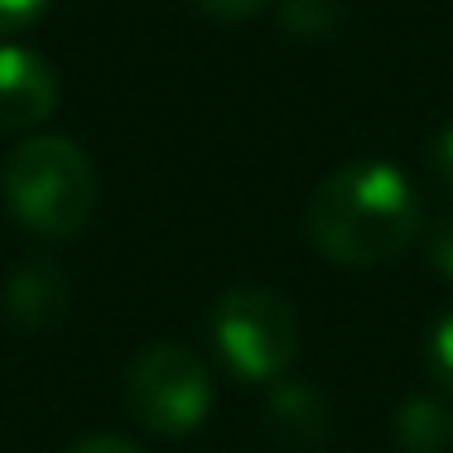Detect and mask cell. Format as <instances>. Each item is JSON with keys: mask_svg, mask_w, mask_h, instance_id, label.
<instances>
[{"mask_svg": "<svg viewBox=\"0 0 453 453\" xmlns=\"http://www.w3.org/2000/svg\"><path fill=\"white\" fill-rule=\"evenodd\" d=\"M304 232L333 265H386L419 236L415 183L391 159H352L309 193Z\"/></svg>", "mask_w": 453, "mask_h": 453, "instance_id": "1", "label": "cell"}, {"mask_svg": "<svg viewBox=\"0 0 453 453\" xmlns=\"http://www.w3.org/2000/svg\"><path fill=\"white\" fill-rule=\"evenodd\" d=\"M5 203L35 236H78L96 208V174L78 140L35 135L5 159Z\"/></svg>", "mask_w": 453, "mask_h": 453, "instance_id": "2", "label": "cell"}, {"mask_svg": "<svg viewBox=\"0 0 453 453\" xmlns=\"http://www.w3.org/2000/svg\"><path fill=\"white\" fill-rule=\"evenodd\" d=\"M212 342L218 357L226 362V372L246 386H265L280 381L289 372L299 352V323L295 309L271 289L256 285H236L212 304Z\"/></svg>", "mask_w": 453, "mask_h": 453, "instance_id": "3", "label": "cell"}, {"mask_svg": "<svg viewBox=\"0 0 453 453\" xmlns=\"http://www.w3.org/2000/svg\"><path fill=\"white\" fill-rule=\"evenodd\" d=\"M126 405L140 425L165 439L193 434L212 410V376L179 342H150L126 372Z\"/></svg>", "mask_w": 453, "mask_h": 453, "instance_id": "4", "label": "cell"}, {"mask_svg": "<svg viewBox=\"0 0 453 453\" xmlns=\"http://www.w3.org/2000/svg\"><path fill=\"white\" fill-rule=\"evenodd\" d=\"M58 111V73L44 53L0 44V131H29Z\"/></svg>", "mask_w": 453, "mask_h": 453, "instance_id": "5", "label": "cell"}, {"mask_svg": "<svg viewBox=\"0 0 453 453\" xmlns=\"http://www.w3.org/2000/svg\"><path fill=\"white\" fill-rule=\"evenodd\" d=\"M63 309V275L53 271V261H25L10 275L5 289V314L25 328H39Z\"/></svg>", "mask_w": 453, "mask_h": 453, "instance_id": "6", "label": "cell"}, {"mask_svg": "<svg viewBox=\"0 0 453 453\" xmlns=\"http://www.w3.org/2000/svg\"><path fill=\"white\" fill-rule=\"evenodd\" d=\"M395 439L405 453H449L453 449V410L434 395H415L395 410Z\"/></svg>", "mask_w": 453, "mask_h": 453, "instance_id": "7", "label": "cell"}, {"mask_svg": "<svg viewBox=\"0 0 453 453\" xmlns=\"http://www.w3.org/2000/svg\"><path fill=\"white\" fill-rule=\"evenodd\" d=\"M271 425L289 444H314L328 429V410L314 386H275L271 391Z\"/></svg>", "mask_w": 453, "mask_h": 453, "instance_id": "8", "label": "cell"}, {"mask_svg": "<svg viewBox=\"0 0 453 453\" xmlns=\"http://www.w3.org/2000/svg\"><path fill=\"white\" fill-rule=\"evenodd\" d=\"M425 366H429V381H434L439 391L453 395V309H449V314H439V323L429 328Z\"/></svg>", "mask_w": 453, "mask_h": 453, "instance_id": "9", "label": "cell"}, {"mask_svg": "<svg viewBox=\"0 0 453 453\" xmlns=\"http://www.w3.org/2000/svg\"><path fill=\"white\" fill-rule=\"evenodd\" d=\"M333 19H338V5L333 0H285V29L289 35H328Z\"/></svg>", "mask_w": 453, "mask_h": 453, "instance_id": "10", "label": "cell"}, {"mask_svg": "<svg viewBox=\"0 0 453 453\" xmlns=\"http://www.w3.org/2000/svg\"><path fill=\"white\" fill-rule=\"evenodd\" d=\"M49 5L53 0H0V44L15 39V35H25V29H35Z\"/></svg>", "mask_w": 453, "mask_h": 453, "instance_id": "11", "label": "cell"}, {"mask_svg": "<svg viewBox=\"0 0 453 453\" xmlns=\"http://www.w3.org/2000/svg\"><path fill=\"white\" fill-rule=\"evenodd\" d=\"M425 165H429V174H434L439 188H449L453 193V121L439 131L434 140H429V155H425Z\"/></svg>", "mask_w": 453, "mask_h": 453, "instance_id": "12", "label": "cell"}, {"mask_svg": "<svg viewBox=\"0 0 453 453\" xmlns=\"http://www.w3.org/2000/svg\"><path fill=\"white\" fill-rule=\"evenodd\" d=\"M193 5L203 10V15H212V19H226V25H242V19H251V15H261L271 0H193Z\"/></svg>", "mask_w": 453, "mask_h": 453, "instance_id": "13", "label": "cell"}, {"mask_svg": "<svg viewBox=\"0 0 453 453\" xmlns=\"http://www.w3.org/2000/svg\"><path fill=\"white\" fill-rule=\"evenodd\" d=\"M429 265L444 280H453V218H444L429 232Z\"/></svg>", "mask_w": 453, "mask_h": 453, "instance_id": "14", "label": "cell"}, {"mask_svg": "<svg viewBox=\"0 0 453 453\" xmlns=\"http://www.w3.org/2000/svg\"><path fill=\"white\" fill-rule=\"evenodd\" d=\"M68 453H140V449L121 434H92V439H82V444H73Z\"/></svg>", "mask_w": 453, "mask_h": 453, "instance_id": "15", "label": "cell"}]
</instances>
